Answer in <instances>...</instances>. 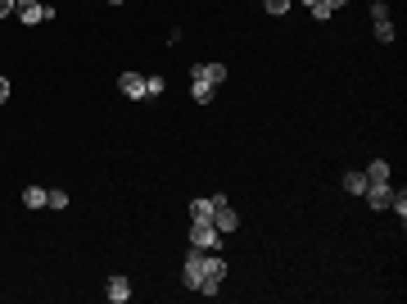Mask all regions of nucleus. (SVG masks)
I'll list each match as a JSON object with an SVG mask.
<instances>
[{
  "instance_id": "obj_20",
  "label": "nucleus",
  "mask_w": 407,
  "mask_h": 304,
  "mask_svg": "<svg viewBox=\"0 0 407 304\" xmlns=\"http://www.w3.org/2000/svg\"><path fill=\"white\" fill-rule=\"evenodd\" d=\"M14 9H18V0H0V18H9Z\"/></svg>"
},
{
  "instance_id": "obj_3",
  "label": "nucleus",
  "mask_w": 407,
  "mask_h": 304,
  "mask_svg": "<svg viewBox=\"0 0 407 304\" xmlns=\"http://www.w3.org/2000/svg\"><path fill=\"white\" fill-rule=\"evenodd\" d=\"M190 245H195V250H222V232L213 223H195V218H190Z\"/></svg>"
},
{
  "instance_id": "obj_10",
  "label": "nucleus",
  "mask_w": 407,
  "mask_h": 304,
  "mask_svg": "<svg viewBox=\"0 0 407 304\" xmlns=\"http://www.w3.org/2000/svg\"><path fill=\"white\" fill-rule=\"evenodd\" d=\"M104 296H109V304H127V300H131V282H127V277H109Z\"/></svg>"
},
{
  "instance_id": "obj_14",
  "label": "nucleus",
  "mask_w": 407,
  "mask_h": 304,
  "mask_svg": "<svg viewBox=\"0 0 407 304\" xmlns=\"http://www.w3.org/2000/svg\"><path fill=\"white\" fill-rule=\"evenodd\" d=\"M190 218L195 223H213V200H190Z\"/></svg>"
},
{
  "instance_id": "obj_15",
  "label": "nucleus",
  "mask_w": 407,
  "mask_h": 304,
  "mask_svg": "<svg viewBox=\"0 0 407 304\" xmlns=\"http://www.w3.org/2000/svg\"><path fill=\"white\" fill-rule=\"evenodd\" d=\"M163 91H168V82H163L159 73H150V78H145V96H163Z\"/></svg>"
},
{
  "instance_id": "obj_19",
  "label": "nucleus",
  "mask_w": 407,
  "mask_h": 304,
  "mask_svg": "<svg viewBox=\"0 0 407 304\" xmlns=\"http://www.w3.org/2000/svg\"><path fill=\"white\" fill-rule=\"evenodd\" d=\"M263 5H267V14H285L290 0H263Z\"/></svg>"
},
{
  "instance_id": "obj_6",
  "label": "nucleus",
  "mask_w": 407,
  "mask_h": 304,
  "mask_svg": "<svg viewBox=\"0 0 407 304\" xmlns=\"http://www.w3.org/2000/svg\"><path fill=\"white\" fill-rule=\"evenodd\" d=\"M181 277H186V286H190V291H199V286H204V250H195V245H190V254L181 259Z\"/></svg>"
},
{
  "instance_id": "obj_8",
  "label": "nucleus",
  "mask_w": 407,
  "mask_h": 304,
  "mask_svg": "<svg viewBox=\"0 0 407 304\" xmlns=\"http://www.w3.org/2000/svg\"><path fill=\"white\" fill-rule=\"evenodd\" d=\"M366 205H371V209H390V195H394V186L390 182H366Z\"/></svg>"
},
{
  "instance_id": "obj_17",
  "label": "nucleus",
  "mask_w": 407,
  "mask_h": 304,
  "mask_svg": "<svg viewBox=\"0 0 407 304\" xmlns=\"http://www.w3.org/2000/svg\"><path fill=\"white\" fill-rule=\"evenodd\" d=\"M190 96H195L199 104H208V100H213V87H199V82H190Z\"/></svg>"
},
{
  "instance_id": "obj_13",
  "label": "nucleus",
  "mask_w": 407,
  "mask_h": 304,
  "mask_svg": "<svg viewBox=\"0 0 407 304\" xmlns=\"http://www.w3.org/2000/svg\"><path fill=\"white\" fill-rule=\"evenodd\" d=\"M366 182H390V164H385V159H371V164H366Z\"/></svg>"
},
{
  "instance_id": "obj_5",
  "label": "nucleus",
  "mask_w": 407,
  "mask_h": 304,
  "mask_svg": "<svg viewBox=\"0 0 407 304\" xmlns=\"http://www.w3.org/2000/svg\"><path fill=\"white\" fill-rule=\"evenodd\" d=\"M213 227H217L222 236H227V232H236V227H240V218H236V209L227 205V195H213Z\"/></svg>"
},
{
  "instance_id": "obj_11",
  "label": "nucleus",
  "mask_w": 407,
  "mask_h": 304,
  "mask_svg": "<svg viewBox=\"0 0 407 304\" xmlns=\"http://www.w3.org/2000/svg\"><path fill=\"white\" fill-rule=\"evenodd\" d=\"M23 205L27 209H50V191H45V186H27V191H23Z\"/></svg>"
},
{
  "instance_id": "obj_21",
  "label": "nucleus",
  "mask_w": 407,
  "mask_h": 304,
  "mask_svg": "<svg viewBox=\"0 0 407 304\" xmlns=\"http://www.w3.org/2000/svg\"><path fill=\"white\" fill-rule=\"evenodd\" d=\"M322 5H326V9H331V14H335V9H344L348 0H322Z\"/></svg>"
},
{
  "instance_id": "obj_7",
  "label": "nucleus",
  "mask_w": 407,
  "mask_h": 304,
  "mask_svg": "<svg viewBox=\"0 0 407 304\" xmlns=\"http://www.w3.org/2000/svg\"><path fill=\"white\" fill-rule=\"evenodd\" d=\"M190 82H199V87H222V82H227V69H222V64H195V69H190Z\"/></svg>"
},
{
  "instance_id": "obj_16",
  "label": "nucleus",
  "mask_w": 407,
  "mask_h": 304,
  "mask_svg": "<svg viewBox=\"0 0 407 304\" xmlns=\"http://www.w3.org/2000/svg\"><path fill=\"white\" fill-rule=\"evenodd\" d=\"M390 209H394V214H399V218H407V191H403V186H399V191L390 195Z\"/></svg>"
},
{
  "instance_id": "obj_23",
  "label": "nucleus",
  "mask_w": 407,
  "mask_h": 304,
  "mask_svg": "<svg viewBox=\"0 0 407 304\" xmlns=\"http://www.w3.org/2000/svg\"><path fill=\"white\" fill-rule=\"evenodd\" d=\"M304 5H308V9H313V5H317V0H304Z\"/></svg>"
},
{
  "instance_id": "obj_22",
  "label": "nucleus",
  "mask_w": 407,
  "mask_h": 304,
  "mask_svg": "<svg viewBox=\"0 0 407 304\" xmlns=\"http://www.w3.org/2000/svg\"><path fill=\"white\" fill-rule=\"evenodd\" d=\"M5 100H9V82L0 78V104H5Z\"/></svg>"
},
{
  "instance_id": "obj_4",
  "label": "nucleus",
  "mask_w": 407,
  "mask_h": 304,
  "mask_svg": "<svg viewBox=\"0 0 407 304\" xmlns=\"http://www.w3.org/2000/svg\"><path fill=\"white\" fill-rule=\"evenodd\" d=\"M371 18H376V41L390 46L394 36H399V32H394V23H390V0H371Z\"/></svg>"
},
{
  "instance_id": "obj_2",
  "label": "nucleus",
  "mask_w": 407,
  "mask_h": 304,
  "mask_svg": "<svg viewBox=\"0 0 407 304\" xmlns=\"http://www.w3.org/2000/svg\"><path fill=\"white\" fill-rule=\"evenodd\" d=\"M14 14L23 18L27 27H36V23H50V18H55V5H45V0H18Z\"/></svg>"
},
{
  "instance_id": "obj_12",
  "label": "nucleus",
  "mask_w": 407,
  "mask_h": 304,
  "mask_svg": "<svg viewBox=\"0 0 407 304\" xmlns=\"http://www.w3.org/2000/svg\"><path fill=\"white\" fill-rule=\"evenodd\" d=\"M344 191L348 195H362L366 191V173H357V168H353V173H344Z\"/></svg>"
},
{
  "instance_id": "obj_9",
  "label": "nucleus",
  "mask_w": 407,
  "mask_h": 304,
  "mask_svg": "<svg viewBox=\"0 0 407 304\" xmlns=\"http://www.w3.org/2000/svg\"><path fill=\"white\" fill-rule=\"evenodd\" d=\"M118 91H122V96H131V100H145V78H141V73H122Z\"/></svg>"
},
{
  "instance_id": "obj_18",
  "label": "nucleus",
  "mask_w": 407,
  "mask_h": 304,
  "mask_svg": "<svg viewBox=\"0 0 407 304\" xmlns=\"http://www.w3.org/2000/svg\"><path fill=\"white\" fill-rule=\"evenodd\" d=\"M50 209H68V191L55 186V191H50Z\"/></svg>"
},
{
  "instance_id": "obj_1",
  "label": "nucleus",
  "mask_w": 407,
  "mask_h": 304,
  "mask_svg": "<svg viewBox=\"0 0 407 304\" xmlns=\"http://www.w3.org/2000/svg\"><path fill=\"white\" fill-rule=\"evenodd\" d=\"M222 282H227V259H222V250H204V286H199V296H217Z\"/></svg>"
},
{
  "instance_id": "obj_24",
  "label": "nucleus",
  "mask_w": 407,
  "mask_h": 304,
  "mask_svg": "<svg viewBox=\"0 0 407 304\" xmlns=\"http://www.w3.org/2000/svg\"><path fill=\"white\" fill-rule=\"evenodd\" d=\"M109 5H122V0H109Z\"/></svg>"
}]
</instances>
